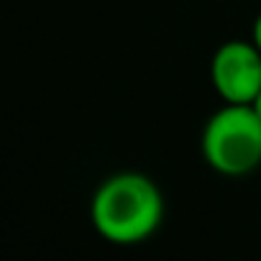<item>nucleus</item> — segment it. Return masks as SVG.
Instances as JSON below:
<instances>
[{
    "mask_svg": "<svg viewBox=\"0 0 261 261\" xmlns=\"http://www.w3.org/2000/svg\"><path fill=\"white\" fill-rule=\"evenodd\" d=\"M95 230L118 246H134L156 233L164 220V197L159 187L139 172L108 177L90 205Z\"/></svg>",
    "mask_w": 261,
    "mask_h": 261,
    "instance_id": "1",
    "label": "nucleus"
},
{
    "mask_svg": "<svg viewBox=\"0 0 261 261\" xmlns=\"http://www.w3.org/2000/svg\"><path fill=\"white\" fill-rule=\"evenodd\" d=\"M205 162L225 174L243 177L261 164V118L248 102H225L202 130Z\"/></svg>",
    "mask_w": 261,
    "mask_h": 261,
    "instance_id": "2",
    "label": "nucleus"
},
{
    "mask_svg": "<svg viewBox=\"0 0 261 261\" xmlns=\"http://www.w3.org/2000/svg\"><path fill=\"white\" fill-rule=\"evenodd\" d=\"M210 77L225 102H253L261 92V51L256 44L228 41L213 54Z\"/></svg>",
    "mask_w": 261,
    "mask_h": 261,
    "instance_id": "3",
    "label": "nucleus"
},
{
    "mask_svg": "<svg viewBox=\"0 0 261 261\" xmlns=\"http://www.w3.org/2000/svg\"><path fill=\"white\" fill-rule=\"evenodd\" d=\"M253 44H256L258 51H261V16H258L256 23H253Z\"/></svg>",
    "mask_w": 261,
    "mask_h": 261,
    "instance_id": "4",
    "label": "nucleus"
},
{
    "mask_svg": "<svg viewBox=\"0 0 261 261\" xmlns=\"http://www.w3.org/2000/svg\"><path fill=\"white\" fill-rule=\"evenodd\" d=\"M251 105H253V110H256V113H258V118H261V92L253 97V102H251Z\"/></svg>",
    "mask_w": 261,
    "mask_h": 261,
    "instance_id": "5",
    "label": "nucleus"
}]
</instances>
